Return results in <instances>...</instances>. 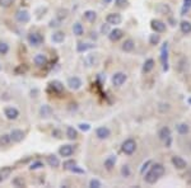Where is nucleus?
<instances>
[{
    "mask_svg": "<svg viewBox=\"0 0 191 188\" xmlns=\"http://www.w3.org/2000/svg\"><path fill=\"white\" fill-rule=\"evenodd\" d=\"M121 149H123V152L126 154V155H133V154L135 152L136 150V142L135 140L133 139H127L123 142V146H121Z\"/></svg>",
    "mask_w": 191,
    "mask_h": 188,
    "instance_id": "1",
    "label": "nucleus"
},
{
    "mask_svg": "<svg viewBox=\"0 0 191 188\" xmlns=\"http://www.w3.org/2000/svg\"><path fill=\"white\" fill-rule=\"evenodd\" d=\"M27 39H28V43H29L32 47H38V46L42 45V42H43V37L40 35V33H37V32L29 33L28 37H27Z\"/></svg>",
    "mask_w": 191,
    "mask_h": 188,
    "instance_id": "2",
    "label": "nucleus"
},
{
    "mask_svg": "<svg viewBox=\"0 0 191 188\" xmlns=\"http://www.w3.org/2000/svg\"><path fill=\"white\" fill-rule=\"evenodd\" d=\"M168 45L164 43L161 51V61H162V67H163V71H168L170 66H168V50H167Z\"/></svg>",
    "mask_w": 191,
    "mask_h": 188,
    "instance_id": "3",
    "label": "nucleus"
},
{
    "mask_svg": "<svg viewBox=\"0 0 191 188\" xmlns=\"http://www.w3.org/2000/svg\"><path fill=\"white\" fill-rule=\"evenodd\" d=\"M126 80H127V75L125 73H121V71L115 73L114 76H112V84H114L115 87H121Z\"/></svg>",
    "mask_w": 191,
    "mask_h": 188,
    "instance_id": "4",
    "label": "nucleus"
},
{
    "mask_svg": "<svg viewBox=\"0 0 191 188\" xmlns=\"http://www.w3.org/2000/svg\"><path fill=\"white\" fill-rule=\"evenodd\" d=\"M96 136H97V139H99V140H106L111 136V131H110L108 127L102 126V127H98V129L96 130Z\"/></svg>",
    "mask_w": 191,
    "mask_h": 188,
    "instance_id": "5",
    "label": "nucleus"
},
{
    "mask_svg": "<svg viewBox=\"0 0 191 188\" xmlns=\"http://www.w3.org/2000/svg\"><path fill=\"white\" fill-rule=\"evenodd\" d=\"M82 85H83V83H82L80 78H78V76H72V78L68 79V87L72 90H78Z\"/></svg>",
    "mask_w": 191,
    "mask_h": 188,
    "instance_id": "6",
    "label": "nucleus"
},
{
    "mask_svg": "<svg viewBox=\"0 0 191 188\" xmlns=\"http://www.w3.org/2000/svg\"><path fill=\"white\" fill-rule=\"evenodd\" d=\"M15 18L17 21H18L19 23H28L29 19H31V15L27 10H24V9H19L18 12L15 13Z\"/></svg>",
    "mask_w": 191,
    "mask_h": 188,
    "instance_id": "7",
    "label": "nucleus"
},
{
    "mask_svg": "<svg viewBox=\"0 0 191 188\" xmlns=\"http://www.w3.org/2000/svg\"><path fill=\"white\" fill-rule=\"evenodd\" d=\"M106 22L110 24V25H117L123 22V18L121 15L117 14V13H110L107 17H106Z\"/></svg>",
    "mask_w": 191,
    "mask_h": 188,
    "instance_id": "8",
    "label": "nucleus"
},
{
    "mask_svg": "<svg viewBox=\"0 0 191 188\" xmlns=\"http://www.w3.org/2000/svg\"><path fill=\"white\" fill-rule=\"evenodd\" d=\"M150 27L155 33H162V32L166 31V24H164L162 21H158V19H153L150 22Z\"/></svg>",
    "mask_w": 191,
    "mask_h": 188,
    "instance_id": "9",
    "label": "nucleus"
},
{
    "mask_svg": "<svg viewBox=\"0 0 191 188\" xmlns=\"http://www.w3.org/2000/svg\"><path fill=\"white\" fill-rule=\"evenodd\" d=\"M158 136H159V139L162 141H166L167 145L171 144V130L168 129V127H163V129H161L159 132H158Z\"/></svg>",
    "mask_w": 191,
    "mask_h": 188,
    "instance_id": "10",
    "label": "nucleus"
},
{
    "mask_svg": "<svg viewBox=\"0 0 191 188\" xmlns=\"http://www.w3.org/2000/svg\"><path fill=\"white\" fill-rule=\"evenodd\" d=\"M123 36H124V32L121 29H119V28H115V29H112V31L108 32V38L112 42H117L119 39L123 38Z\"/></svg>",
    "mask_w": 191,
    "mask_h": 188,
    "instance_id": "11",
    "label": "nucleus"
},
{
    "mask_svg": "<svg viewBox=\"0 0 191 188\" xmlns=\"http://www.w3.org/2000/svg\"><path fill=\"white\" fill-rule=\"evenodd\" d=\"M171 161H172L173 167H175L176 169H185V168L187 167L186 160H184V159H182L181 156H172Z\"/></svg>",
    "mask_w": 191,
    "mask_h": 188,
    "instance_id": "12",
    "label": "nucleus"
},
{
    "mask_svg": "<svg viewBox=\"0 0 191 188\" xmlns=\"http://www.w3.org/2000/svg\"><path fill=\"white\" fill-rule=\"evenodd\" d=\"M4 115H5V117L8 119H17L18 116H19V111L17 108H14V107H8L4 111Z\"/></svg>",
    "mask_w": 191,
    "mask_h": 188,
    "instance_id": "13",
    "label": "nucleus"
},
{
    "mask_svg": "<svg viewBox=\"0 0 191 188\" xmlns=\"http://www.w3.org/2000/svg\"><path fill=\"white\" fill-rule=\"evenodd\" d=\"M73 152H74V148L72 146V145H63V146L59 149V154L61 156H64V158L72 156Z\"/></svg>",
    "mask_w": 191,
    "mask_h": 188,
    "instance_id": "14",
    "label": "nucleus"
},
{
    "mask_svg": "<svg viewBox=\"0 0 191 188\" xmlns=\"http://www.w3.org/2000/svg\"><path fill=\"white\" fill-rule=\"evenodd\" d=\"M9 136H10V139H12V141H14V142H21L23 139H24V132L22 131V130H13L10 133H9Z\"/></svg>",
    "mask_w": 191,
    "mask_h": 188,
    "instance_id": "15",
    "label": "nucleus"
},
{
    "mask_svg": "<svg viewBox=\"0 0 191 188\" xmlns=\"http://www.w3.org/2000/svg\"><path fill=\"white\" fill-rule=\"evenodd\" d=\"M152 172L157 175L158 178H161L163 174H164V167L162 165V164H159V163H155V164H153V167H152Z\"/></svg>",
    "mask_w": 191,
    "mask_h": 188,
    "instance_id": "16",
    "label": "nucleus"
},
{
    "mask_svg": "<svg viewBox=\"0 0 191 188\" xmlns=\"http://www.w3.org/2000/svg\"><path fill=\"white\" fill-rule=\"evenodd\" d=\"M154 65H155L154 60H153V58H148V60H146V61L144 62V65H143V73H145V74L150 73V71L154 69Z\"/></svg>",
    "mask_w": 191,
    "mask_h": 188,
    "instance_id": "17",
    "label": "nucleus"
},
{
    "mask_svg": "<svg viewBox=\"0 0 191 188\" xmlns=\"http://www.w3.org/2000/svg\"><path fill=\"white\" fill-rule=\"evenodd\" d=\"M51 39H53L54 43H63L65 39V33L64 32H55L53 36H51Z\"/></svg>",
    "mask_w": 191,
    "mask_h": 188,
    "instance_id": "18",
    "label": "nucleus"
},
{
    "mask_svg": "<svg viewBox=\"0 0 191 188\" xmlns=\"http://www.w3.org/2000/svg\"><path fill=\"white\" fill-rule=\"evenodd\" d=\"M116 160H117V159H116L115 155H110V156H107L106 160H105V168H106L107 170H111L112 168L115 167Z\"/></svg>",
    "mask_w": 191,
    "mask_h": 188,
    "instance_id": "19",
    "label": "nucleus"
},
{
    "mask_svg": "<svg viewBox=\"0 0 191 188\" xmlns=\"http://www.w3.org/2000/svg\"><path fill=\"white\" fill-rule=\"evenodd\" d=\"M134 47H135V42L133 39H126L123 43V46H121V48H123V51H125V52H131Z\"/></svg>",
    "mask_w": 191,
    "mask_h": 188,
    "instance_id": "20",
    "label": "nucleus"
},
{
    "mask_svg": "<svg viewBox=\"0 0 191 188\" xmlns=\"http://www.w3.org/2000/svg\"><path fill=\"white\" fill-rule=\"evenodd\" d=\"M158 179H159V178H158L157 175H155V174L152 172V170H149V172L146 173L145 177H144V181H145L146 183H148V184H154L155 182L158 181Z\"/></svg>",
    "mask_w": 191,
    "mask_h": 188,
    "instance_id": "21",
    "label": "nucleus"
},
{
    "mask_svg": "<svg viewBox=\"0 0 191 188\" xmlns=\"http://www.w3.org/2000/svg\"><path fill=\"white\" fill-rule=\"evenodd\" d=\"M33 61H34V64H36L37 66H43V65H46V62H47V58H46V56H45V55L38 54V55L34 56Z\"/></svg>",
    "mask_w": 191,
    "mask_h": 188,
    "instance_id": "22",
    "label": "nucleus"
},
{
    "mask_svg": "<svg viewBox=\"0 0 191 188\" xmlns=\"http://www.w3.org/2000/svg\"><path fill=\"white\" fill-rule=\"evenodd\" d=\"M51 113H53V109H51V107L47 104H43L40 108V116L41 117H50Z\"/></svg>",
    "mask_w": 191,
    "mask_h": 188,
    "instance_id": "23",
    "label": "nucleus"
},
{
    "mask_svg": "<svg viewBox=\"0 0 191 188\" xmlns=\"http://www.w3.org/2000/svg\"><path fill=\"white\" fill-rule=\"evenodd\" d=\"M84 62H85V65L87 66H93V65H96L98 62V57H97V55H88L85 57V60H84Z\"/></svg>",
    "mask_w": 191,
    "mask_h": 188,
    "instance_id": "24",
    "label": "nucleus"
},
{
    "mask_svg": "<svg viewBox=\"0 0 191 188\" xmlns=\"http://www.w3.org/2000/svg\"><path fill=\"white\" fill-rule=\"evenodd\" d=\"M176 130H177V132H178L180 135H186V133H189V131H190V127H189L187 123H178V125L176 126Z\"/></svg>",
    "mask_w": 191,
    "mask_h": 188,
    "instance_id": "25",
    "label": "nucleus"
},
{
    "mask_svg": "<svg viewBox=\"0 0 191 188\" xmlns=\"http://www.w3.org/2000/svg\"><path fill=\"white\" fill-rule=\"evenodd\" d=\"M84 19L88 21V22H94L96 19H97V13H96L94 10H87L84 12Z\"/></svg>",
    "mask_w": 191,
    "mask_h": 188,
    "instance_id": "26",
    "label": "nucleus"
},
{
    "mask_svg": "<svg viewBox=\"0 0 191 188\" xmlns=\"http://www.w3.org/2000/svg\"><path fill=\"white\" fill-rule=\"evenodd\" d=\"M47 164H49L50 167H53V168H56V167L60 165V160H59V158L55 156V155H49V156H47Z\"/></svg>",
    "mask_w": 191,
    "mask_h": 188,
    "instance_id": "27",
    "label": "nucleus"
},
{
    "mask_svg": "<svg viewBox=\"0 0 191 188\" xmlns=\"http://www.w3.org/2000/svg\"><path fill=\"white\" fill-rule=\"evenodd\" d=\"M180 28H181V32L185 33V35H189V33H191V23L190 22H181L180 23Z\"/></svg>",
    "mask_w": 191,
    "mask_h": 188,
    "instance_id": "28",
    "label": "nucleus"
},
{
    "mask_svg": "<svg viewBox=\"0 0 191 188\" xmlns=\"http://www.w3.org/2000/svg\"><path fill=\"white\" fill-rule=\"evenodd\" d=\"M73 33L75 36H83V33H84V28H83V25L80 23H75L73 25Z\"/></svg>",
    "mask_w": 191,
    "mask_h": 188,
    "instance_id": "29",
    "label": "nucleus"
},
{
    "mask_svg": "<svg viewBox=\"0 0 191 188\" xmlns=\"http://www.w3.org/2000/svg\"><path fill=\"white\" fill-rule=\"evenodd\" d=\"M66 136H68V139L75 140V139L78 137V132H76V130L74 129V127H70V126H69L68 129H66Z\"/></svg>",
    "mask_w": 191,
    "mask_h": 188,
    "instance_id": "30",
    "label": "nucleus"
},
{
    "mask_svg": "<svg viewBox=\"0 0 191 188\" xmlns=\"http://www.w3.org/2000/svg\"><path fill=\"white\" fill-rule=\"evenodd\" d=\"M10 173H12V169L10 168H3V169H0V183H2L6 177H9Z\"/></svg>",
    "mask_w": 191,
    "mask_h": 188,
    "instance_id": "31",
    "label": "nucleus"
},
{
    "mask_svg": "<svg viewBox=\"0 0 191 188\" xmlns=\"http://www.w3.org/2000/svg\"><path fill=\"white\" fill-rule=\"evenodd\" d=\"M50 87L53 88L54 90H56V92H63V90H64V85L60 83V81H57V80L51 81V83H50Z\"/></svg>",
    "mask_w": 191,
    "mask_h": 188,
    "instance_id": "32",
    "label": "nucleus"
},
{
    "mask_svg": "<svg viewBox=\"0 0 191 188\" xmlns=\"http://www.w3.org/2000/svg\"><path fill=\"white\" fill-rule=\"evenodd\" d=\"M93 47V45H89V43H78L76 46V51L78 52H85Z\"/></svg>",
    "mask_w": 191,
    "mask_h": 188,
    "instance_id": "33",
    "label": "nucleus"
},
{
    "mask_svg": "<svg viewBox=\"0 0 191 188\" xmlns=\"http://www.w3.org/2000/svg\"><path fill=\"white\" fill-rule=\"evenodd\" d=\"M10 141H12V139L9 135L4 133L3 136H0V145H2V146H8V145L10 144Z\"/></svg>",
    "mask_w": 191,
    "mask_h": 188,
    "instance_id": "34",
    "label": "nucleus"
},
{
    "mask_svg": "<svg viewBox=\"0 0 191 188\" xmlns=\"http://www.w3.org/2000/svg\"><path fill=\"white\" fill-rule=\"evenodd\" d=\"M191 9V0H184V6H182L181 15H185Z\"/></svg>",
    "mask_w": 191,
    "mask_h": 188,
    "instance_id": "35",
    "label": "nucleus"
},
{
    "mask_svg": "<svg viewBox=\"0 0 191 188\" xmlns=\"http://www.w3.org/2000/svg\"><path fill=\"white\" fill-rule=\"evenodd\" d=\"M157 10H158L159 13H162V14H168V13L171 12L170 6L166 5V4H159V5L157 6Z\"/></svg>",
    "mask_w": 191,
    "mask_h": 188,
    "instance_id": "36",
    "label": "nucleus"
},
{
    "mask_svg": "<svg viewBox=\"0 0 191 188\" xmlns=\"http://www.w3.org/2000/svg\"><path fill=\"white\" fill-rule=\"evenodd\" d=\"M159 41H161L159 35H155V33H154V35H150V37H149V43H150V45H153V46L158 45Z\"/></svg>",
    "mask_w": 191,
    "mask_h": 188,
    "instance_id": "37",
    "label": "nucleus"
},
{
    "mask_svg": "<svg viewBox=\"0 0 191 188\" xmlns=\"http://www.w3.org/2000/svg\"><path fill=\"white\" fill-rule=\"evenodd\" d=\"M68 14H69V12H68L66 9H60V10L57 12V19H59V21H63V19L68 18Z\"/></svg>",
    "mask_w": 191,
    "mask_h": 188,
    "instance_id": "38",
    "label": "nucleus"
},
{
    "mask_svg": "<svg viewBox=\"0 0 191 188\" xmlns=\"http://www.w3.org/2000/svg\"><path fill=\"white\" fill-rule=\"evenodd\" d=\"M9 51V46L5 42H0V55H6Z\"/></svg>",
    "mask_w": 191,
    "mask_h": 188,
    "instance_id": "39",
    "label": "nucleus"
},
{
    "mask_svg": "<svg viewBox=\"0 0 191 188\" xmlns=\"http://www.w3.org/2000/svg\"><path fill=\"white\" fill-rule=\"evenodd\" d=\"M130 174H131V172H130L129 165H124L123 168H121V175H123V177L127 178V177H130Z\"/></svg>",
    "mask_w": 191,
    "mask_h": 188,
    "instance_id": "40",
    "label": "nucleus"
},
{
    "mask_svg": "<svg viewBox=\"0 0 191 188\" xmlns=\"http://www.w3.org/2000/svg\"><path fill=\"white\" fill-rule=\"evenodd\" d=\"M42 167H43L42 161H33V163L31 164V167H29V169L31 170H37V169H41Z\"/></svg>",
    "mask_w": 191,
    "mask_h": 188,
    "instance_id": "41",
    "label": "nucleus"
},
{
    "mask_svg": "<svg viewBox=\"0 0 191 188\" xmlns=\"http://www.w3.org/2000/svg\"><path fill=\"white\" fill-rule=\"evenodd\" d=\"M89 187L91 188H99V187H102V183L98 181V179H92L89 182Z\"/></svg>",
    "mask_w": 191,
    "mask_h": 188,
    "instance_id": "42",
    "label": "nucleus"
},
{
    "mask_svg": "<svg viewBox=\"0 0 191 188\" xmlns=\"http://www.w3.org/2000/svg\"><path fill=\"white\" fill-rule=\"evenodd\" d=\"M78 127H79V130H82L83 132H87L91 130V125L89 123H79L78 125Z\"/></svg>",
    "mask_w": 191,
    "mask_h": 188,
    "instance_id": "43",
    "label": "nucleus"
},
{
    "mask_svg": "<svg viewBox=\"0 0 191 188\" xmlns=\"http://www.w3.org/2000/svg\"><path fill=\"white\" fill-rule=\"evenodd\" d=\"M75 164H76L75 160H68V161H65V163H64V169H69V170H70Z\"/></svg>",
    "mask_w": 191,
    "mask_h": 188,
    "instance_id": "44",
    "label": "nucleus"
},
{
    "mask_svg": "<svg viewBox=\"0 0 191 188\" xmlns=\"http://www.w3.org/2000/svg\"><path fill=\"white\" fill-rule=\"evenodd\" d=\"M13 4V0H0V6L2 8H9Z\"/></svg>",
    "mask_w": 191,
    "mask_h": 188,
    "instance_id": "45",
    "label": "nucleus"
},
{
    "mask_svg": "<svg viewBox=\"0 0 191 188\" xmlns=\"http://www.w3.org/2000/svg\"><path fill=\"white\" fill-rule=\"evenodd\" d=\"M127 0H115V4L119 6V8H125L127 5Z\"/></svg>",
    "mask_w": 191,
    "mask_h": 188,
    "instance_id": "46",
    "label": "nucleus"
},
{
    "mask_svg": "<svg viewBox=\"0 0 191 188\" xmlns=\"http://www.w3.org/2000/svg\"><path fill=\"white\" fill-rule=\"evenodd\" d=\"M13 183H14L17 187H23V186H24V182L22 181L21 178H15L14 181H13Z\"/></svg>",
    "mask_w": 191,
    "mask_h": 188,
    "instance_id": "47",
    "label": "nucleus"
},
{
    "mask_svg": "<svg viewBox=\"0 0 191 188\" xmlns=\"http://www.w3.org/2000/svg\"><path fill=\"white\" fill-rule=\"evenodd\" d=\"M101 32L105 33V35H106V33H108V32H110V24H108V23H107V24H103L102 27H101Z\"/></svg>",
    "mask_w": 191,
    "mask_h": 188,
    "instance_id": "48",
    "label": "nucleus"
},
{
    "mask_svg": "<svg viewBox=\"0 0 191 188\" xmlns=\"http://www.w3.org/2000/svg\"><path fill=\"white\" fill-rule=\"evenodd\" d=\"M70 170H72V172H75V173H80V174H83V173H84V170H83V169H79V168L76 167V164H75V165H74Z\"/></svg>",
    "mask_w": 191,
    "mask_h": 188,
    "instance_id": "49",
    "label": "nucleus"
},
{
    "mask_svg": "<svg viewBox=\"0 0 191 188\" xmlns=\"http://www.w3.org/2000/svg\"><path fill=\"white\" fill-rule=\"evenodd\" d=\"M152 164V161L150 160H148V161H145V163L143 164V167H142V169H140V173H144V170L148 168V165H150Z\"/></svg>",
    "mask_w": 191,
    "mask_h": 188,
    "instance_id": "50",
    "label": "nucleus"
},
{
    "mask_svg": "<svg viewBox=\"0 0 191 188\" xmlns=\"http://www.w3.org/2000/svg\"><path fill=\"white\" fill-rule=\"evenodd\" d=\"M60 25V21H51L50 22V27H59Z\"/></svg>",
    "mask_w": 191,
    "mask_h": 188,
    "instance_id": "51",
    "label": "nucleus"
},
{
    "mask_svg": "<svg viewBox=\"0 0 191 188\" xmlns=\"http://www.w3.org/2000/svg\"><path fill=\"white\" fill-rule=\"evenodd\" d=\"M187 102H189V104H191V98H189V99H187Z\"/></svg>",
    "mask_w": 191,
    "mask_h": 188,
    "instance_id": "52",
    "label": "nucleus"
}]
</instances>
